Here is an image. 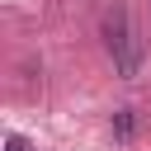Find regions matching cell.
<instances>
[{
    "label": "cell",
    "mask_w": 151,
    "mask_h": 151,
    "mask_svg": "<svg viewBox=\"0 0 151 151\" xmlns=\"http://www.w3.org/2000/svg\"><path fill=\"white\" fill-rule=\"evenodd\" d=\"M104 47H109L113 71H118L123 80H132V76L142 71V42H137V28H132V19H127L123 5L104 14Z\"/></svg>",
    "instance_id": "cell-1"
},
{
    "label": "cell",
    "mask_w": 151,
    "mask_h": 151,
    "mask_svg": "<svg viewBox=\"0 0 151 151\" xmlns=\"http://www.w3.org/2000/svg\"><path fill=\"white\" fill-rule=\"evenodd\" d=\"M113 137L118 142H132L137 137V109H118L113 113Z\"/></svg>",
    "instance_id": "cell-2"
},
{
    "label": "cell",
    "mask_w": 151,
    "mask_h": 151,
    "mask_svg": "<svg viewBox=\"0 0 151 151\" xmlns=\"http://www.w3.org/2000/svg\"><path fill=\"white\" fill-rule=\"evenodd\" d=\"M5 151H33V146H28L19 132H9V137H5Z\"/></svg>",
    "instance_id": "cell-3"
}]
</instances>
